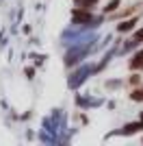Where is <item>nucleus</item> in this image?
I'll list each match as a JSON object with an SVG mask.
<instances>
[{"label":"nucleus","instance_id":"obj_1","mask_svg":"<svg viewBox=\"0 0 143 146\" xmlns=\"http://www.w3.org/2000/svg\"><path fill=\"white\" fill-rule=\"evenodd\" d=\"M139 131H143V120H141V118H139V122H130V124H126V127H124V133L126 135L139 133Z\"/></svg>","mask_w":143,"mask_h":146},{"label":"nucleus","instance_id":"obj_2","mask_svg":"<svg viewBox=\"0 0 143 146\" xmlns=\"http://www.w3.org/2000/svg\"><path fill=\"white\" fill-rule=\"evenodd\" d=\"M134 26H137V20L130 18V20H124V22L117 26V31L119 33H130V31H134Z\"/></svg>","mask_w":143,"mask_h":146},{"label":"nucleus","instance_id":"obj_3","mask_svg":"<svg viewBox=\"0 0 143 146\" xmlns=\"http://www.w3.org/2000/svg\"><path fill=\"white\" fill-rule=\"evenodd\" d=\"M130 68H132V70H139V68H143V48L130 59Z\"/></svg>","mask_w":143,"mask_h":146},{"label":"nucleus","instance_id":"obj_4","mask_svg":"<svg viewBox=\"0 0 143 146\" xmlns=\"http://www.w3.org/2000/svg\"><path fill=\"white\" fill-rule=\"evenodd\" d=\"M119 5H121L119 0H111V2L104 7V11H106V13H113V11H117V9H119Z\"/></svg>","mask_w":143,"mask_h":146},{"label":"nucleus","instance_id":"obj_5","mask_svg":"<svg viewBox=\"0 0 143 146\" xmlns=\"http://www.w3.org/2000/svg\"><path fill=\"white\" fill-rule=\"evenodd\" d=\"M134 42H137V44H143V29L134 31Z\"/></svg>","mask_w":143,"mask_h":146},{"label":"nucleus","instance_id":"obj_6","mask_svg":"<svg viewBox=\"0 0 143 146\" xmlns=\"http://www.w3.org/2000/svg\"><path fill=\"white\" fill-rule=\"evenodd\" d=\"M130 83H132V85H141V76H139V74H132Z\"/></svg>","mask_w":143,"mask_h":146},{"label":"nucleus","instance_id":"obj_7","mask_svg":"<svg viewBox=\"0 0 143 146\" xmlns=\"http://www.w3.org/2000/svg\"><path fill=\"white\" fill-rule=\"evenodd\" d=\"M139 118H141V120H143V111H141V116H139Z\"/></svg>","mask_w":143,"mask_h":146}]
</instances>
